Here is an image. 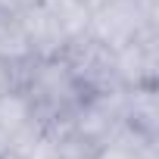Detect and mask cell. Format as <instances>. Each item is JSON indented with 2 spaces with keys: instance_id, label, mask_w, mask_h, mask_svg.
Here are the masks:
<instances>
[{
  "instance_id": "10",
  "label": "cell",
  "mask_w": 159,
  "mask_h": 159,
  "mask_svg": "<svg viewBox=\"0 0 159 159\" xmlns=\"http://www.w3.org/2000/svg\"><path fill=\"white\" fill-rule=\"evenodd\" d=\"M0 59H7L13 66H28L31 62V47L22 28L19 13L0 10Z\"/></svg>"
},
{
  "instance_id": "4",
  "label": "cell",
  "mask_w": 159,
  "mask_h": 159,
  "mask_svg": "<svg viewBox=\"0 0 159 159\" xmlns=\"http://www.w3.org/2000/svg\"><path fill=\"white\" fill-rule=\"evenodd\" d=\"M72 75L78 78V84L84 88V94H100V91H119V78H116V59L106 44H100L91 34H81L69 41V47L59 53Z\"/></svg>"
},
{
  "instance_id": "14",
  "label": "cell",
  "mask_w": 159,
  "mask_h": 159,
  "mask_svg": "<svg viewBox=\"0 0 159 159\" xmlns=\"http://www.w3.org/2000/svg\"><path fill=\"white\" fill-rule=\"evenodd\" d=\"M84 3H88V10L94 13V10H100V7H106V3H109V0H84Z\"/></svg>"
},
{
  "instance_id": "5",
  "label": "cell",
  "mask_w": 159,
  "mask_h": 159,
  "mask_svg": "<svg viewBox=\"0 0 159 159\" xmlns=\"http://www.w3.org/2000/svg\"><path fill=\"white\" fill-rule=\"evenodd\" d=\"M119 88H156L159 84V31L140 34L131 44L112 50Z\"/></svg>"
},
{
  "instance_id": "9",
  "label": "cell",
  "mask_w": 159,
  "mask_h": 159,
  "mask_svg": "<svg viewBox=\"0 0 159 159\" xmlns=\"http://www.w3.org/2000/svg\"><path fill=\"white\" fill-rule=\"evenodd\" d=\"M94 159H159V140H150L122 125L116 137L94 153Z\"/></svg>"
},
{
  "instance_id": "15",
  "label": "cell",
  "mask_w": 159,
  "mask_h": 159,
  "mask_svg": "<svg viewBox=\"0 0 159 159\" xmlns=\"http://www.w3.org/2000/svg\"><path fill=\"white\" fill-rule=\"evenodd\" d=\"M3 159H7V156H3Z\"/></svg>"
},
{
  "instance_id": "1",
  "label": "cell",
  "mask_w": 159,
  "mask_h": 159,
  "mask_svg": "<svg viewBox=\"0 0 159 159\" xmlns=\"http://www.w3.org/2000/svg\"><path fill=\"white\" fill-rule=\"evenodd\" d=\"M19 88L44 125H66L78 109V103L84 100V88L78 84V78L72 75L62 56L31 59L22 69Z\"/></svg>"
},
{
  "instance_id": "7",
  "label": "cell",
  "mask_w": 159,
  "mask_h": 159,
  "mask_svg": "<svg viewBox=\"0 0 159 159\" xmlns=\"http://www.w3.org/2000/svg\"><path fill=\"white\" fill-rule=\"evenodd\" d=\"M122 119L131 131L159 140V84L156 88H122Z\"/></svg>"
},
{
  "instance_id": "12",
  "label": "cell",
  "mask_w": 159,
  "mask_h": 159,
  "mask_svg": "<svg viewBox=\"0 0 159 159\" xmlns=\"http://www.w3.org/2000/svg\"><path fill=\"white\" fill-rule=\"evenodd\" d=\"M22 69H25V66H13V62H7V59H0V94H7V91H16V88H19Z\"/></svg>"
},
{
  "instance_id": "8",
  "label": "cell",
  "mask_w": 159,
  "mask_h": 159,
  "mask_svg": "<svg viewBox=\"0 0 159 159\" xmlns=\"http://www.w3.org/2000/svg\"><path fill=\"white\" fill-rule=\"evenodd\" d=\"M94 147L69 131V125H47L25 159H94Z\"/></svg>"
},
{
  "instance_id": "11",
  "label": "cell",
  "mask_w": 159,
  "mask_h": 159,
  "mask_svg": "<svg viewBox=\"0 0 159 159\" xmlns=\"http://www.w3.org/2000/svg\"><path fill=\"white\" fill-rule=\"evenodd\" d=\"M47 7V13L56 19V25L62 28V34L69 41L88 34V25H91V10L84 0H41Z\"/></svg>"
},
{
  "instance_id": "6",
  "label": "cell",
  "mask_w": 159,
  "mask_h": 159,
  "mask_svg": "<svg viewBox=\"0 0 159 159\" xmlns=\"http://www.w3.org/2000/svg\"><path fill=\"white\" fill-rule=\"evenodd\" d=\"M22 19V28H25V38H28V47H31V59H47V56H59L66 47H69V38L62 34V28L56 25V19L47 13V7L41 3H31L19 13Z\"/></svg>"
},
{
  "instance_id": "3",
  "label": "cell",
  "mask_w": 159,
  "mask_h": 159,
  "mask_svg": "<svg viewBox=\"0 0 159 159\" xmlns=\"http://www.w3.org/2000/svg\"><path fill=\"white\" fill-rule=\"evenodd\" d=\"M72 134L88 140L94 150L109 143L116 131L125 125L122 119V88L119 91H100V94H84V100L78 103L72 119L66 122Z\"/></svg>"
},
{
  "instance_id": "13",
  "label": "cell",
  "mask_w": 159,
  "mask_h": 159,
  "mask_svg": "<svg viewBox=\"0 0 159 159\" xmlns=\"http://www.w3.org/2000/svg\"><path fill=\"white\" fill-rule=\"evenodd\" d=\"M38 3V0H0V10H10V13H22L25 7Z\"/></svg>"
},
{
  "instance_id": "2",
  "label": "cell",
  "mask_w": 159,
  "mask_h": 159,
  "mask_svg": "<svg viewBox=\"0 0 159 159\" xmlns=\"http://www.w3.org/2000/svg\"><path fill=\"white\" fill-rule=\"evenodd\" d=\"M150 31H159V0H109L91 13L88 25V34L109 50H119Z\"/></svg>"
}]
</instances>
